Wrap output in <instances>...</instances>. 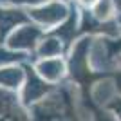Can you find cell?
<instances>
[{"mask_svg":"<svg viewBox=\"0 0 121 121\" xmlns=\"http://www.w3.org/2000/svg\"><path fill=\"white\" fill-rule=\"evenodd\" d=\"M0 121H27V116L18 107L15 96L4 91H0Z\"/></svg>","mask_w":121,"mask_h":121,"instance_id":"1","label":"cell"},{"mask_svg":"<svg viewBox=\"0 0 121 121\" xmlns=\"http://www.w3.org/2000/svg\"><path fill=\"white\" fill-rule=\"evenodd\" d=\"M38 69L40 74L45 76L47 80H56L58 76H61V63L58 60H45Z\"/></svg>","mask_w":121,"mask_h":121,"instance_id":"2","label":"cell"},{"mask_svg":"<svg viewBox=\"0 0 121 121\" xmlns=\"http://www.w3.org/2000/svg\"><path fill=\"white\" fill-rule=\"evenodd\" d=\"M36 35H38V33H36V31H31V27H29V29L25 31V35L24 33H18V35L13 38L11 43H13V45H25V43H31V45H33V40H35Z\"/></svg>","mask_w":121,"mask_h":121,"instance_id":"3","label":"cell"},{"mask_svg":"<svg viewBox=\"0 0 121 121\" xmlns=\"http://www.w3.org/2000/svg\"><path fill=\"white\" fill-rule=\"evenodd\" d=\"M81 5H85V7H92V5H96L99 0H78Z\"/></svg>","mask_w":121,"mask_h":121,"instance_id":"4","label":"cell"}]
</instances>
